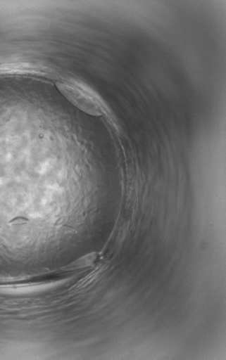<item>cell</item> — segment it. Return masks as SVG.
Wrapping results in <instances>:
<instances>
[{"instance_id": "cell-1", "label": "cell", "mask_w": 226, "mask_h": 360, "mask_svg": "<svg viewBox=\"0 0 226 360\" xmlns=\"http://www.w3.org/2000/svg\"><path fill=\"white\" fill-rule=\"evenodd\" d=\"M56 84L62 95L80 110L94 117L105 114L101 103L85 90L66 81H60Z\"/></svg>"}]
</instances>
